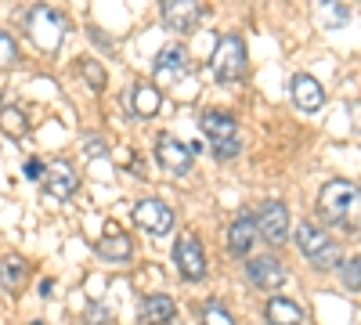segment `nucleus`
I'll use <instances>...</instances> for the list:
<instances>
[{"instance_id": "nucleus-1", "label": "nucleus", "mask_w": 361, "mask_h": 325, "mask_svg": "<svg viewBox=\"0 0 361 325\" xmlns=\"http://www.w3.org/2000/svg\"><path fill=\"white\" fill-rule=\"evenodd\" d=\"M318 210L329 224L361 231V188L350 181H329L318 195Z\"/></svg>"}, {"instance_id": "nucleus-2", "label": "nucleus", "mask_w": 361, "mask_h": 325, "mask_svg": "<svg viewBox=\"0 0 361 325\" xmlns=\"http://www.w3.org/2000/svg\"><path fill=\"white\" fill-rule=\"evenodd\" d=\"M199 127H202V134L209 141V152H214L217 159H235L238 152H243V130H238L235 116L209 109V112H202Z\"/></svg>"}, {"instance_id": "nucleus-3", "label": "nucleus", "mask_w": 361, "mask_h": 325, "mask_svg": "<svg viewBox=\"0 0 361 325\" xmlns=\"http://www.w3.org/2000/svg\"><path fill=\"white\" fill-rule=\"evenodd\" d=\"M296 250L304 253L314 268H340V246L333 243V235L318 228L314 221H300L296 224Z\"/></svg>"}, {"instance_id": "nucleus-4", "label": "nucleus", "mask_w": 361, "mask_h": 325, "mask_svg": "<svg viewBox=\"0 0 361 325\" xmlns=\"http://www.w3.org/2000/svg\"><path fill=\"white\" fill-rule=\"evenodd\" d=\"M209 69L221 83H235L246 73V44L238 33H224L214 47V58H209Z\"/></svg>"}, {"instance_id": "nucleus-5", "label": "nucleus", "mask_w": 361, "mask_h": 325, "mask_svg": "<svg viewBox=\"0 0 361 325\" xmlns=\"http://www.w3.org/2000/svg\"><path fill=\"white\" fill-rule=\"evenodd\" d=\"M156 159L163 170H170L173 177H185L195 163V152H192V145L185 141H177L173 134H159L156 137Z\"/></svg>"}, {"instance_id": "nucleus-6", "label": "nucleus", "mask_w": 361, "mask_h": 325, "mask_svg": "<svg viewBox=\"0 0 361 325\" xmlns=\"http://www.w3.org/2000/svg\"><path fill=\"white\" fill-rule=\"evenodd\" d=\"M29 33H33V40L44 47V51H54L58 44H62V29H66V22H62V15H58L54 8H33L29 11Z\"/></svg>"}, {"instance_id": "nucleus-7", "label": "nucleus", "mask_w": 361, "mask_h": 325, "mask_svg": "<svg viewBox=\"0 0 361 325\" xmlns=\"http://www.w3.org/2000/svg\"><path fill=\"white\" fill-rule=\"evenodd\" d=\"M253 224H257V235H260V239H267L271 246H279V243L289 239V214H286V206L275 202V199L260 206Z\"/></svg>"}, {"instance_id": "nucleus-8", "label": "nucleus", "mask_w": 361, "mask_h": 325, "mask_svg": "<svg viewBox=\"0 0 361 325\" xmlns=\"http://www.w3.org/2000/svg\"><path fill=\"white\" fill-rule=\"evenodd\" d=\"M173 260H177V271L185 275L188 282H199L206 275V257H202V243L195 239L192 231H185L173 246Z\"/></svg>"}, {"instance_id": "nucleus-9", "label": "nucleus", "mask_w": 361, "mask_h": 325, "mask_svg": "<svg viewBox=\"0 0 361 325\" xmlns=\"http://www.w3.org/2000/svg\"><path fill=\"white\" fill-rule=\"evenodd\" d=\"M134 224L148 235H166L173 228V210L163 199H141L134 206Z\"/></svg>"}, {"instance_id": "nucleus-10", "label": "nucleus", "mask_w": 361, "mask_h": 325, "mask_svg": "<svg viewBox=\"0 0 361 325\" xmlns=\"http://www.w3.org/2000/svg\"><path fill=\"white\" fill-rule=\"evenodd\" d=\"M76 170H73V163H66V159H54L47 170H44V192L51 195V199H58V202H66V199H73L76 195Z\"/></svg>"}, {"instance_id": "nucleus-11", "label": "nucleus", "mask_w": 361, "mask_h": 325, "mask_svg": "<svg viewBox=\"0 0 361 325\" xmlns=\"http://www.w3.org/2000/svg\"><path fill=\"white\" fill-rule=\"evenodd\" d=\"M188 51L180 47V44H170L156 54V80L159 83H177V80H185L188 76Z\"/></svg>"}, {"instance_id": "nucleus-12", "label": "nucleus", "mask_w": 361, "mask_h": 325, "mask_svg": "<svg viewBox=\"0 0 361 325\" xmlns=\"http://www.w3.org/2000/svg\"><path fill=\"white\" fill-rule=\"evenodd\" d=\"M163 22L173 29V33H192V29L202 22V4H195V0H166Z\"/></svg>"}, {"instance_id": "nucleus-13", "label": "nucleus", "mask_w": 361, "mask_h": 325, "mask_svg": "<svg viewBox=\"0 0 361 325\" xmlns=\"http://www.w3.org/2000/svg\"><path fill=\"white\" fill-rule=\"evenodd\" d=\"M123 105L130 109L134 120H148V116H156L159 105H163V91L152 83H134L130 91L123 94Z\"/></svg>"}, {"instance_id": "nucleus-14", "label": "nucleus", "mask_w": 361, "mask_h": 325, "mask_svg": "<svg viewBox=\"0 0 361 325\" xmlns=\"http://www.w3.org/2000/svg\"><path fill=\"white\" fill-rule=\"evenodd\" d=\"M289 91H293V105L300 112H318L325 105V91H322V83L311 73H296L293 83H289Z\"/></svg>"}, {"instance_id": "nucleus-15", "label": "nucleus", "mask_w": 361, "mask_h": 325, "mask_svg": "<svg viewBox=\"0 0 361 325\" xmlns=\"http://www.w3.org/2000/svg\"><path fill=\"white\" fill-rule=\"evenodd\" d=\"M250 282L260 289H279L286 282V268L279 257H257L250 260Z\"/></svg>"}, {"instance_id": "nucleus-16", "label": "nucleus", "mask_w": 361, "mask_h": 325, "mask_svg": "<svg viewBox=\"0 0 361 325\" xmlns=\"http://www.w3.org/2000/svg\"><path fill=\"white\" fill-rule=\"evenodd\" d=\"M94 253H98L102 260H112V264H123V260H130V253H134V246H130V235H119L116 228H109L105 239H98V243H94Z\"/></svg>"}, {"instance_id": "nucleus-17", "label": "nucleus", "mask_w": 361, "mask_h": 325, "mask_svg": "<svg viewBox=\"0 0 361 325\" xmlns=\"http://www.w3.org/2000/svg\"><path fill=\"white\" fill-rule=\"evenodd\" d=\"M173 300L166 297V293H152V297L141 300V321L145 325H170L173 321Z\"/></svg>"}, {"instance_id": "nucleus-18", "label": "nucleus", "mask_w": 361, "mask_h": 325, "mask_svg": "<svg viewBox=\"0 0 361 325\" xmlns=\"http://www.w3.org/2000/svg\"><path fill=\"white\" fill-rule=\"evenodd\" d=\"M253 239H257V224L250 217H238L231 228H228V250L235 257H246L253 250Z\"/></svg>"}, {"instance_id": "nucleus-19", "label": "nucleus", "mask_w": 361, "mask_h": 325, "mask_svg": "<svg viewBox=\"0 0 361 325\" xmlns=\"http://www.w3.org/2000/svg\"><path fill=\"white\" fill-rule=\"evenodd\" d=\"M267 318H271V325H300L304 321V307L286 300V297H271L267 300Z\"/></svg>"}, {"instance_id": "nucleus-20", "label": "nucleus", "mask_w": 361, "mask_h": 325, "mask_svg": "<svg viewBox=\"0 0 361 325\" xmlns=\"http://www.w3.org/2000/svg\"><path fill=\"white\" fill-rule=\"evenodd\" d=\"M25 282V260L22 257H4V264H0V286H4L8 293H18Z\"/></svg>"}, {"instance_id": "nucleus-21", "label": "nucleus", "mask_w": 361, "mask_h": 325, "mask_svg": "<svg viewBox=\"0 0 361 325\" xmlns=\"http://www.w3.org/2000/svg\"><path fill=\"white\" fill-rule=\"evenodd\" d=\"M0 130L11 134V137H25L29 130V120L18 105H0Z\"/></svg>"}, {"instance_id": "nucleus-22", "label": "nucleus", "mask_w": 361, "mask_h": 325, "mask_svg": "<svg viewBox=\"0 0 361 325\" xmlns=\"http://www.w3.org/2000/svg\"><path fill=\"white\" fill-rule=\"evenodd\" d=\"M80 73L87 76V83L94 87V91L105 87V69H102V62H94V58H80Z\"/></svg>"}, {"instance_id": "nucleus-23", "label": "nucleus", "mask_w": 361, "mask_h": 325, "mask_svg": "<svg viewBox=\"0 0 361 325\" xmlns=\"http://www.w3.org/2000/svg\"><path fill=\"white\" fill-rule=\"evenodd\" d=\"M15 62H18V44H15L11 33H4V29H0V69H8V66H15Z\"/></svg>"}, {"instance_id": "nucleus-24", "label": "nucleus", "mask_w": 361, "mask_h": 325, "mask_svg": "<svg viewBox=\"0 0 361 325\" xmlns=\"http://www.w3.org/2000/svg\"><path fill=\"white\" fill-rule=\"evenodd\" d=\"M340 271H343V286H347V289H361V257L340 264Z\"/></svg>"}, {"instance_id": "nucleus-25", "label": "nucleus", "mask_w": 361, "mask_h": 325, "mask_svg": "<svg viewBox=\"0 0 361 325\" xmlns=\"http://www.w3.org/2000/svg\"><path fill=\"white\" fill-rule=\"evenodd\" d=\"M202 325H235V321H231V314L221 304H209L206 314H202Z\"/></svg>"}, {"instance_id": "nucleus-26", "label": "nucleus", "mask_w": 361, "mask_h": 325, "mask_svg": "<svg viewBox=\"0 0 361 325\" xmlns=\"http://www.w3.org/2000/svg\"><path fill=\"white\" fill-rule=\"evenodd\" d=\"M87 325H109V311L98 307V304H90L87 307Z\"/></svg>"}, {"instance_id": "nucleus-27", "label": "nucleus", "mask_w": 361, "mask_h": 325, "mask_svg": "<svg viewBox=\"0 0 361 325\" xmlns=\"http://www.w3.org/2000/svg\"><path fill=\"white\" fill-rule=\"evenodd\" d=\"M83 145H87V156H98V152H105V141H98V137H83Z\"/></svg>"}, {"instance_id": "nucleus-28", "label": "nucleus", "mask_w": 361, "mask_h": 325, "mask_svg": "<svg viewBox=\"0 0 361 325\" xmlns=\"http://www.w3.org/2000/svg\"><path fill=\"white\" fill-rule=\"evenodd\" d=\"M40 173H44V166H40L37 159H29V163H25V177H33V181H37Z\"/></svg>"}]
</instances>
